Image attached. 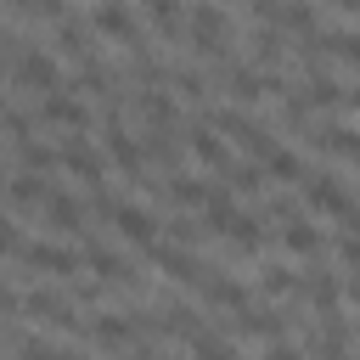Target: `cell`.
<instances>
[{
  "label": "cell",
  "mask_w": 360,
  "mask_h": 360,
  "mask_svg": "<svg viewBox=\"0 0 360 360\" xmlns=\"http://www.w3.org/2000/svg\"><path fill=\"white\" fill-rule=\"evenodd\" d=\"M22 17H51V22H62L68 17V0H11Z\"/></svg>",
  "instance_id": "cell-33"
},
{
  "label": "cell",
  "mask_w": 360,
  "mask_h": 360,
  "mask_svg": "<svg viewBox=\"0 0 360 360\" xmlns=\"http://www.w3.org/2000/svg\"><path fill=\"white\" fill-rule=\"evenodd\" d=\"M17 84H22V90H39V96H51V90L62 84L56 56H51V51H39V45H22V51H17Z\"/></svg>",
  "instance_id": "cell-6"
},
{
  "label": "cell",
  "mask_w": 360,
  "mask_h": 360,
  "mask_svg": "<svg viewBox=\"0 0 360 360\" xmlns=\"http://www.w3.org/2000/svg\"><path fill=\"white\" fill-rule=\"evenodd\" d=\"M264 174H270V180H304V158H298L292 146H276V152L264 158Z\"/></svg>",
  "instance_id": "cell-29"
},
{
  "label": "cell",
  "mask_w": 360,
  "mask_h": 360,
  "mask_svg": "<svg viewBox=\"0 0 360 360\" xmlns=\"http://www.w3.org/2000/svg\"><path fill=\"white\" fill-rule=\"evenodd\" d=\"M343 101H349V107H354V112H360V90H343Z\"/></svg>",
  "instance_id": "cell-45"
},
{
  "label": "cell",
  "mask_w": 360,
  "mask_h": 360,
  "mask_svg": "<svg viewBox=\"0 0 360 360\" xmlns=\"http://www.w3.org/2000/svg\"><path fill=\"white\" fill-rule=\"evenodd\" d=\"M169 236H174L180 248H191V242L202 236V225H197V219H186V214H174V219H169Z\"/></svg>",
  "instance_id": "cell-36"
},
{
  "label": "cell",
  "mask_w": 360,
  "mask_h": 360,
  "mask_svg": "<svg viewBox=\"0 0 360 360\" xmlns=\"http://www.w3.org/2000/svg\"><path fill=\"white\" fill-rule=\"evenodd\" d=\"M124 360H158V349H152V343H129V349H124Z\"/></svg>",
  "instance_id": "cell-41"
},
{
  "label": "cell",
  "mask_w": 360,
  "mask_h": 360,
  "mask_svg": "<svg viewBox=\"0 0 360 360\" xmlns=\"http://www.w3.org/2000/svg\"><path fill=\"white\" fill-rule=\"evenodd\" d=\"M197 287H202V304H214V309H231V315H236V309H248V287H242L236 276H219L214 264L202 270V281H197Z\"/></svg>",
  "instance_id": "cell-12"
},
{
  "label": "cell",
  "mask_w": 360,
  "mask_h": 360,
  "mask_svg": "<svg viewBox=\"0 0 360 360\" xmlns=\"http://www.w3.org/2000/svg\"><path fill=\"white\" fill-rule=\"evenodd\" d=\"M287 321H292L287 309H253V304H248V309H236L231 332H242V338H264V343H270V338H287Z\"/></svg>",
  "instance_id": "cell-13"
},
{
  "label": "cell",
  "mask_w": 360,
  "mask_h": 360,
  "mask_svg": "<svg viewBox=\"0 0 360 360\" xmlns=\"http://www.w3.org/2000/svg\"><path fill=\"white\" fill-rule=\"evenodd\" d=\"M112 225H118V236H124V242H135V248H146V242H158V219H152V208H135V202H118V214H112Z\"/></svg>",
  "instance_id": "cell-15"
},
{
  "label": "cell",
  "mask_w": 360,
  "mask_h": 360,
  "mask_svg": "<svg viewBox=\"0 0 360 360\" xmlns=\"http://www.w3.org/2000/svg\"><path fill=\"white\" fill-rule=\"evenodd\" d=\"M225 180H231V191L253 197V191L264 186V169H259V163H231V169H225Z\"/></svg>",
  "instance_id": "cell-30"
},
{
  "label": "cell",
  "mask_w": 360,
  "mask_h": 360,
  "mask_svg": "<svg viewBox=\"0 0 360 360\" xmlns=\"http://www.w3.org/2000/svg\"><path fill=\"white\" fill-rule=\"evenodd\" d=\"M202 326H208V321H202V309H191V304H180V298L158 309V338L169 332V338H186V343H191Z\"/></svg>",
  "instance_id": "cell-16"
},
{
  "label": "cell",
  "mask_w": 360,
  "mask_h": 360,
  "mask_svg": "<svg viewBox=\"0 0 360 360\" xmlns=\"http://www.w3.org/2000/svg\"><path fill=\"white\" fill-rule=\"evenodd\" d=\"M186 34H191V45H197L202 56H225V45H231V17H225L214 0H191V6H186Z\"/></svg>",
  "instance_id": "cell-2"
},
{
  "label": "cell",
  "mask_w": 360,
  "mask_h": 360,
  "mask_svg": "<svg viewBox=\"0 0 360 360\" xmlns=\"http://www.w3.org/2000/svg\"><path fill=\"white\" fill-rule=\"evenodd\" d=\"M338 259H343V270H360V236H354V231L338 236Z\"/></svg>",
  "instance_id": "cell-37"
},
{
  "label": "cell",
  "mask_w": 360,
  "mask_h": 360,
  "mask_svg": "<svg viewBox=\"0 0 360 360\" xmlns=\"http://www.w3.org/2000/svg\"><path fill=\"white\" fill-rule=\"evenodd\" d=\"M146 259H152L169 281H180V287H197V281H202V270H208L191 248H174V242H146Z\"/></svg>",
  "instance_id": "cell-5"
},
{
  "label": "cell",
  "mask_w": 360,
  "mask_h": 360,
  "mask_svg": "<svg viewBox=\"0 0 360 360\" xmlns=\"http://www.w3.org/2000/svg\"><path fill=\"white\" fill-rule=\"evenodd\" d=\"M338 11H349V17H360V0H332Z\"/></svg>",
  "instance_id": "cell-43"
},
{
  "label": "cell",
  "mask_w": 360,
  "mask_h": 360,
  "mask_svg": "<svg viewBox=\"0 0 360 360\" xmlns=\"http://www.w3.org/2000/svg\"><path fill=\"white\" fill-rule=\"evenodd\" d=\"M90 338H96L101 349H118V354H124V349L135 343V321H129V309H124V315H112V309H107V315H90Z\"/></svg>",
  "instance_id": "cell-17"
},
{
  "label": "cell",
  "mask_w": 360,
  "mask_h": 360,
  "mask_svg": "<svg viewBox=\"0 0 360 360\" xmlns=\"http://www.w3.org/2000/svg\"><path fill=\"white\" fill-rule=\"evenodd\" d=\"M56 51L73 56V62H90V56H96V51H90V28H84L79 17H62V28H56Z\"/></svg>",
  "instance_id": "cell-22"
},
{
  "label": "cell",
  "mask_w": 360,
  "mask_h": 360,
  "mask_svg": "<svg viewBox=\"0 0 360 360\" xmlns=\"http://www.w3.org/2000/svg\"><path fill=\"white\" fill-rule=\"evenodd\" d=\"M17 309H22V298H17V292H6V287H0V321H11V315H17Z\"/></svg>",
  "instance_id": "cell-40"
},
{
  "label": "cell",
  "mask_w": 360,
  "mask_h": 360,
  "mask_svg": "<svg viewBox=\"0 0 360 360\" xmlns=\"http://www.w3.org/2000/svg\"><path fill=\"white\" fill-rule=\"evenodd\" d=\"M11 146H17V158H22V169H28V174H51V169H56V152H51V146H39L34 135H22V141H11Z\"/></svg>",
  "instance_id": "cell-28"
},
{
  "label": "cell",
  "mask_w": 360,
  "mask_h": 360,
  "mask_svg": "<svg viewBox=\"0 0 360 360\" xmlns=\"http://www.w3.org/2000/svg\"><path fill=\"white\" fill-rule=\"evenodd\" d=\"M56 360H90V354H79V349H56Z\"/></svg>",
  "instance_id": "cell-44"
},
{
  "label": "cell",
  "mask_w": 360,
  "mask_h": 360,
  "mask_svg": "<svg viewBox=\"0 0 360 360\" xmlns=\"http://www.w3.org/2000/svg\"><path fill=\"white\" fill-rule=\"evenodd\" d=\"M276 28L281 34H309L315 28V6L309 0H281L276 6Z\"/></svg>",
  "instance_id": "cell-25"
},
{
  "label": "cell",
  "mask_w": 360,
  "mask_h": 360,
  "mask_svg": "<svg viewBox=\"0 0 360 360\" xmlns=\"http://www.w3.org/2000/svg\"><path fill=\"white\" fill-rule=\"evenodd\" d=\"M202 191H208L202 180H186V174H180V180L169 186V202H180V208H197V202H202Z\"/></svg>",
  "instance_id": "cell-34"
},
{
  "label": "cell",
  "mask_w": 360,
  "mask_h": 360,
  "mask_svg": "<svg viewBox=\"0 0 360 360\" xmlns=\"http://www.w3.org/2000/svg\"><path fill=\"white\" fill-rule=\"evenodd\" d=\"M309 112H315V107L304 101V90H287V96H281V124H287V129H304Z\"/></svg>",
  "instance_id": "cell-32"
},
{
  "label": "cell",
  "mask_w": 360,
  "mask_h": 360,
  "mask_svg": "<svg viewBox=\"0 0 360 360\" xmlns=\"http://www.w3.org/2000/svg\"><path fill=\"white\" fill-rule=\"evenodd\" d=\"M281 56H287V34H281L276 22H259V28H253V62H259V68H276Z\"/></svg>",
  "instance_id": "cell-23"
},
{
  "label": "cell",
  "mask_w": 360,
  "mask_h": 360,
  "mask_svg": "<svg viewBox=\"0 0 360 360\" xmlns=\"http://www.w3.org/2000/svg\"><path fill=\"white\" fill-rule=\"evenodd\" d=\"M298 287H304V298L315 304V315L338 309V276H332V270H309V276H304Z\"/></svg>",
  "instance_id": "cell-24"
},
{
  "label": "cell",
  "mask_w": 360,
  "mask_h": 360,
  "mask_svg": "<svg viewBox=\"0 0 360 360\" xmlns=\"http://www.w3.org/2000/svg\"><path fill=\"white\" fill-rule=\"evenodd\" d=\"M39 118L45 124H62V129H90V107L73 96V90H51V96H39Z\"/></svg>",
  "instance_id": "cell-10"
},
{
  "label": "cell",
  "mask_w": 360,
  "mask_h": 360,
  "mask_svg": "<svg viewBox=\"0 0 360 360\" xmlns=\"http://www.w3.org/2000/svg\"><path fill=\"white\" fill-rule=\"evenodd\" d=\"M292 287H298L292 270H281V264H264V270H259V292H264V298H287Z\"/></svg>",
  "instance_id": "cell-31"
},
{
  "label": "cell",
  "mask_w": 360,
  "mask_h": 360,
  "mask_svg": "<svg viewBox=\"0 0 360 360\" xmlns=\"http://www.w3.org/2000/svg\"><path fill=\"white\" fill-rule=\"evenodd\" d=\"M332 360H349V354H332Z\"/></svg>",
  "instance_id": "cell-46"
},
{
  "label": "cell",
  "mask_w": 360,
  "mask_h": 360,
  "mask_svg": "<svg viewBox=\"0 0 360 360\" xmlns=\"http://www.w3.org/2000/svg\"><path fill=\"white\" fill-rule=\"evenodd\" d=\"M264 214H270V219H281V225H287V219H298V214H304V208H298V197H287V191H276V197H270V202H264Z\"/></svg>",
  "instance_id": "cell-35"
},
{
  "label": "cell",
  "mask_w": 360,
  "mask_h": 360,
  "mask_svg": "<svg viewBox=\"0 0 360 360\" xmlns=\"http://www.w3.org/2000/svg\"><path fill=\"white\" fill-rule=\"evenodd\" d=\"M17 248H22V231H17V219L0 214V253H17Z\"/></svg>",
  "instance_id": "cell-39"
},
{
  "label": "cell",
  "mask_w": 360,
  "mask_h": 360,
  "mask_svg": "<svg viewBox=\"0 0 360 360\" xmlns=\"http://www.w3.org/2000/svg\"><path fill=\"white\" fill-rule=\"evenodd\" d=\"M107 163L118 169V174H129V180H146V146L129 135V124H124V112L118 118H107Z\"/></svg>",
  "instance_id": "cell-4"
},
{
  "label": "cell",
  "mask_w": 360,
  "mask_h": 360,
  "mask_svg": "<svg viewBox=\"0 0 360 360\" xmlns=\"http://www.w3.org/2000/svg\"><path fill=\"white\" fill-rule=\"evenodd\" d=\"M17 259H22L34 276H79V264H84V253H73V248H51V242H22Z\"/></svg>",
  "instance_id": "cell-7"
},
{
  "label": "cell",
  "mask_w": 360,
  "mask_h": 360,
  "mask_svg": "<svg viewBox=\"0 0 360 360\" xmlns=\"http://www.w3.org/2000/svg\"><path fill=\"white\" fill-rule=\"evenodd\" d=\"M202 208H208V214H202V225H208V231L231 236L242 253H259V242H264V236H259V219H253V214H242V208L231 202V191H225V186H208V191H202Z\"/></svg>",
  "instance_id": "cell-1"
},
{
  "label": "cell",
  "mask_w": 360,
  "mask_h": 360,
  "mask_svg": "<svg viewBox=\"0 0 360 360\" xmlns=\"http://www.w3.org/2000/svg\"><path fill=\"white\" fill-rule=\"evenodd\" d=\"M141 11L152 17L158 39H180V28H186V11H180V0H141Z\"/></svg>",
  "instance_id": "cell-21"
},
{
  "label": "cell",
  "mask_w": 360,
  "mask_h": 360,
  "mask_svg": "<svg viewBox=\"0 0 360 360\" xmlns=\"http://www.w3.org/2000/svg\"><path fill=\"white\" fill-rule=\"evenodd\" d=\"M326 146L332 158H343V163H360V129H349V124H321V129H309V146Z\"/></svg>",
  "instance_id": "cell-18"
},
{
  "label": "cell",
  "mask_w": 360,
  "mask_h": 360,
  "mask_svg": "<svg viewBox=\"0 0 360 360\" xmlns=\"http://www.w3.org/2000/svg\"><path fill=\"white\" fill-rule=\"evenodd\" d=\"M281 242H287L292 253H309V259H321V248H326V231H321V225H309V219L298 214V219H287V225H281Z\"/></svg>",
  "instance_id": "cell-20"
},
{
  "label": "cell",
  "mask_w": 360,
  "mask_h": 360,
  "mask_svg": "<svg viewBox=\"0 0 360 360\" xmlns=\"http://www.w3.org/2000/svg\"><path fill=\"white\" fill-rule=\"evenodd\" d=\"M45 197H51V180H45V174H28V169H22V174H11V180H6V202H11V208H22V214L45 208Z\"/></svg>",
  "instance_id": "cell-14"
},
{
  "label": "cell",
  "mask_w": 360,
  "mask_h": 360,
  "mask_svg": "<svg viewBox=\"0 0 360 360\" xmlns=\"http://www.w3.org/2000/svg\"><path fill=\"white\" fill-rule=\"evenodd\" d=\"M298 90H304V101H309V107H338V101H343V84H338L332 73H309Z\"/></svg>",
  "instance_id": "cell-26"
},
{
  "label": "cell",
  "mask_w": 360,
  "mask_h": 360,
  "mask_svg": "<svg viewBox=\"0 0 360 360\" xmlns=\"http://www.w3.org/2000/svg\"><path fill=\"white\" fill-rule=\"evenodd\" d=\"M264 360H304V349L287 343V338H270V343H264Z\"/></svg>",
  "instance_id": "cell-38"
},
{
  "label": "cell",
  "mask_w": 360,
  "mask_h": 360,
  "mask_svg": "<svg viewBox=\"0 0 360 360\" xmlns=\"http://www.w3.org/2000/svg\"><path fill=\"white\" fill-rule=\"evenodd\" d=\"M90 34H101V39H118V45L141 39V34H135V11H129L124 0H101V6L90 11Z\"/></svg>",
  "instance_id": "cell-9"
},
{
  "label": "cell",
  "mask_w": 360,
  "mask_h": 360,
  "mask_svg": "<svg viewBox=\"0 0 360 360\" xmlns=\"http://www.w3.org/2000/svg\"><path fill=\"white\" fill-rule=\"evenodd\" d=\"M349 304H354V309H360V270H354V276H349Z\"/></svg>",
  "instance_id": "cell-42"
},
{
  "label": "cell",
  "mask_w": 360,
  "mask_h": 360,
  "mask_svg": "<svg viewBox=\"0 0 360 360\" xmlns=\"http://www.w3.org/2000/svg\"><path fill=\"white\" fill-rule=\"evenodd\" d=\"M298 191H304V202H309V208H321V214H332V219H343V214L354 208L349 186H343V180H332V174H304V180H298Z\"/></svg>",
  "instance_id": "cell-8"
},
{
  "label": "cell",
  "mask_w": 360,
  "mask_h": 360,
  "mask_svg": "<svg viewBox=\"0 0 360 360\" xmlns=\"http://www.w3.org/2000/svg\"><path fill=\"white\" fill-rule=\"evenodd\" d=\"M45 225L51 231H84V208H79V197H68V191H51L45 197Z\"/></svg>",
  "instance_id": "cell-19"
},
{
  "label": "cell",
  "mask_w": 360,
  "mask_h": 360,
  "mask_svg": "<svg viewBox=\"0 0 360 360\" xmlns=\"http://www.w3.org/2000/svg\"><path fill=\"white\" fill-rule=\"evenodd\" d=\"M0 349H6V338H0Z\"/></svg>",
  "instance_id": "cell-47"
},
{
  "label": "cell",
  "mask_w": 360,
  "mask_h": 360,
  "mask_svg": "<svg viewBox=\"0 0 360 360\" xmlns=\"http://www.w3.org/2000/svg\"><path fill=\"white\" fill-rule=\"evenodd\" d=\"M56 163H62V169H73V174H79L90 191H96V186H107V158H101V152L84 141V129H68V135H62Z\"/></svg>",
  "instance_id": "cell-3"
},
{
  "label": "cell",
  "mask_w": 360,
  "mask_h": 360,
  "mask_svg": "<svg viewBox=\"0 0 360 360\" xmlns=\"http://www.w3.org/2000/svg\"><path fill=\"white\" fill-rule=\"evenodd\" d=\"M191 360H236V343L219 338L214 326H202V332L191 338Z\"/></svg>",
  "instance_id": "cell-27"
},
{
  "label": "cell",
  "mask_w": 360,
  "mask_h": 360,
  "mask_svg": "<svg viewBox=\"0 0 360 360\" xmlns=\"http://www.w3.org/2000/svg\"><path fill=\"white\" fill-rule=\"evenodd\" d=\"M186 152L197 158V163H208V169H231V146L219 141V129L214 124H202V118H191V129H186Z\"/></svg>",
  "instance_id": "cell-11"
}]
</instances>
